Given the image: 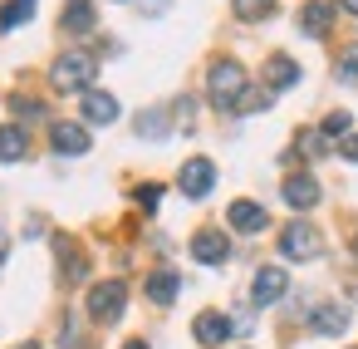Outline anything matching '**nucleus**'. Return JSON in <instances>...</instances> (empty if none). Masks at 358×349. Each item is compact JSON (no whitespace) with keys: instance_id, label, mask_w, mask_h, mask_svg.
<instances>
[{"instance_id":"obj_28","label":"nucleus","mask_w":358,"mask_h":349,"mask_svg":"<svg viewBox=\"0 0 358 349\" xmlns=\"http://www.w3.org/2000/svg\"><path fill=\"white\" fill-rule=\"evenodd\" d=\"M338 153H343V158H348V163H358V133H348V138H343V143H338Z\"/></svg>"},{"instance_id":"obj_19","label":"nucleus","mask_w":358,"mask_h":349,"mask_svg":"<svg viewBox=\"0 0 358 349\" xmlns=\"http://www.w3.org/2000/svg\"><path fill=\"white\" fill-rule=\"evenodd\" d=\"M25 20H35V0H6V11H0V30H15Z\"/></svg>"},{"instance_id":"obj_27","label":"nucleus","mask_w":358,"mask_h":349,"mask_svg":"<svg viewBox=\"0 0 358 349\" xmlns=\"http://www.w3.org/2000/svg\"><path fill=\"white\" fill-rule=\"evenodd\" d=\"M255 109H270V94H245L236 114H255Z\"/></svg>"},{"instance_id":"obj_2","label":"nucleus","mask_w":358,"mask_h":349,"mask_svg":"<svg viewBox=\"0 0 358 349\" xmlns=\"http://www.w3.org/2000/svg\"><path fill=\"white\" fill-rule=\"evenodd\" d=\"M206 89H211V104H216V109L236 114L241 99L250 94V79H245V69H241L236 60H216L211 74H206Z\"/></svg>"},{"instance_id":"obj_23","label":"nucleus","mask_w":358,"mask_h":349,"mask_svg":"<svg viewBox=\"0 0 358 349\" xmlns=\"http://www.w3.org/2000/svg\"><path fill=\"white\" fill-rule=\"evenodd\" d=\"M338 79H348V84H358V45H348V50L338 55Z\"/></svg>"},{"instance_id":"obj_5","label":"nucleus","mask_w":358,"mask_h":349,"mask_svg":"<svg viewBox=\"0 0 358 349\" xmlns=\"http://www.w3.org/2000/svg\"><path fill=\"white\" fill-rule=\"evenodd\" d=\"M285 290H289V275H285L280 266H260V271H255V285H250V300H255V305H275Z\"/></svg>"},{"instance_id":"obj_16","label":"nucleus","mask_w":358,"mask_h":349,"mask_svg":"<svg viewBox=\"0 0 358 349\" xmlns=\"http://www.w3.org/2000/svg\"><path fill=\"white\" fill-rule=\"evenodd\" d=\"M329 20H334V0H309L304 15H299V30H304V35H324Z\"/></svg>"},{"instance_id":"obj_4","label":"nucleus","mask_w":358,"mask_h":349,"mask_svg":"<svg viewBox=\"0 0 358 349\" xmlns=\"http://www.w3.org/2000/svg\"><path fill=\"white\" fill-rule=\"evenodd\" d=\"M280 251H285L289 261H314V256H319V231H314L309 221H289V226L280 231Z\"/></svg>"},{"instance_id":"obj_22","label":"nucleus","mask_w":358,"mask_h":349,"mask_svg":"<svg viewBox=\"0 0 358 349\" xmlns=\"http://www.w3.org/2000/svg\"><path fill=\"white\" fill-rule=\"evenodd\" d=\"M10 109H15L20 118H30V123H35V118H45V104H40V99H25V94H15V99H10Z\"/></svg>"},{"instance_id":"obj_26","label":"nucleus","mask_w":358,"mask_h":349,"mask_svg":"<svg viewBox=\"0 0 358 349\" xmlns=\"http://www.w3.org/2000/svg\"><path fill=\"white\" fill-rule=\"evenodd\" d=\"M157 202H162V187H157V182L138 187V207H143V212H157Z\"/></svg>"},{"instance_id":"obj_25","label":"nucleus","mask_w":358,"mask_h":349,"mask_svg":"<svg viewBox=\"0 0 358 349\" xmlns=\"http://www.w3.org/2000/svg\"><path fill=\"white\" fill-rule=\"evenodd\" d=\"M236 15L241 20H260V15H270V0H236Z\"/></svg>"},{"instance_id":"obj_12","label":"nucleus","mask_w":358,"mask_h":349,"mask_svg":"<svg viewBox=\"0 0 358 349\" xmlns=\"http://www.w3.org/2000/svg\"><path fill=\"white\" fill-rule=\"evenodd\" d=\"M265 84H270V89H294V84H299V64H294L289 55H270V60H265Z\"/></svg>"},{"instance_id":"obj_31","label":"nucleus","mask_w":358,"mask_h":349,"mask_svg":"<svg viewBox=\"0 0 358 349\" xmlns=\"http://www.w3.org/2000/svg\"><path fill=\"white\" fill-rule=\"evenodd\" d=\"M6 251H10V246H6V231H0V261H6Z\"/></svg>"},{"instance_id":"obj_29","label":"nucleus","mask_w":358,"mask_h":349,"mask_svg":"<svg viewBox=\"0 0 358 349\" xmlns=\"http://www.w3.org/2000/svg\"><path fill=\"white\" fill-rule=\"evenodd\" d=\"M343 11H348V15H358V0H343Z\"/></svg>"},{"instance_id":"obj_7","label":"nucleus","mask_w":358,"mask_h":349,"mask_svg":"<svg viewBox=\"0 0 358 349\" xmlns=\"http://www.w3.org/2000/svg\"><path fill=\"white\" fill-rule=\"evenodd\" d=\"M177 182H182V192L196 202V197H206V192H211V182H216V167H211L206 158H192V163H182V177H177Z\"/></svg>"},{"instance_id":"obj_8","label":"nucleus","mask_w":358,"mask_h":349,"mask_svg":"<svg viewBox=\"0 0 358 349\" xmlns=\"http://www.w3.org/2000/svg\"><path fill=\"white\" fill-rule=\"evenodd\" d=\"M50 148L64 153V158H84V153H89V133H84L79 123H55V128H50Z\"/></svg>"},{"instance_id":"obj_10","label":"nucleus","mask_w":358,"mask_h":349,"mask_svg":"<svg viewBox=\"0 0 358 349\" xmlns=\"http://www.w3.org/2000/svg\"><path fill=\"white\" fill-rule=\"evenodd\" d=\"M285 202H289L294 212H309V207L319 202V182H314L309 172H289V177H285Z\"/></svg>"},{"instance_id":"obj_18","label":"nucleus","mask_w":358,"mask_h":349,"mask_svg":"<svg viewBox=\"0 0 358 349\" xmlns=\"http://www.w3.org/2000/svg\"><path fill=\"white\" fill-rule=\"evenodd\" d=\"M177 285H182V280H177L172 271H152V275H148V300H152V305H172V300H177Z\"/></svg>"},{"instance_id":"obj_9","label":"nucleus","mask_w":358,"mask_h":349,"mask_svg":"<svg viewBox=\"0 0 358 349\" xmlns=\"http://www.w3.org/2000/svg\"><path fill=\"white\" fill-rule=\"evenodd\" d=\"M192 256H196L201 266H221V261H231V241H226L221 231H196V236H192Z\"/></svg>"},{"instance_id":"obj_20","label":"nucleus","mask_w":358,"mask_h":349,"mask_svg":"<svg viewBox=\"0 0 358 349\" xmlns=\"http://www.w3.org/2000/svg\"><path fill=\"white\" fill-rule=\"evenodd\" d=\"M138 133H143V138H167V109L138 114Z\"/></svg>"},{"instance_id":"obj_1","label":"nucleus","mask_w":358,"mask_h":349,"mask_svg":"<svg viewBox=\"0 0 358 349\" xmlns=\"http://www.w3.org/2000/svg\"><path fill=\"white\" fill-rule=\"evenodd\" d=\"M94 74H99V60L89 50H64L55 60V69H50V84L59 94H89L94 89Z\"/></svg>"},{"instance_id":"obj_3","label":"nucleus","mask_w":358,"mask_h":349,"mask_svg":"<svg viewBox=\"0 0 358 349\" xmlns=\"http://www.w3.org/2000/svg\"><path fill=\"white\" fill-rule=\"evenodd\" d=\"M123 305H128V285H123V280H103V285L89 290V315H94L99 324H113V320L123 315Z\"/></svg>"},{"instance_id":"obj_6","label":"nucleus","mask_w":358,"mask_h":349,"mask_svg":"<svg viewBox=\"0 0 358 349\" xmlns=\"http://www.w3.org/2000/svg\"><path fill=\"white\" fill-rule=\"evenodd\" d=\"M241 324L231 320V315H221V310H201L196 315V324H192V334L201 339V344H221V339H231Z\"/></svg>"},{"instance_id":"obj_15","label":"nucleus","mask_w":358,"mask_h":349,"mask_svg":"<svg viewBox=\"0 0 358 349\" xmlns=\"http://www.w3.org/2000/svg\"><path fill=\"white\" fill-rule=\"evenodd\" d=\"M25 153H30V133L20 123H6L0 128V163H20Z\"/></svg>"},{"instance_id":"obj_24","label":"nucleus","mask_w":358,"mask_h":349,"mask_svg":"<svg viewBox=\"0 0 358 349\" xmlns=\"http://www.w3.org/2000/svg\"><path fill=\"white\" fill-rule=\"evenodd\" d=\"M348 128H353L348 114H329V118H324V138H348Z\"/></svg>"},{"instance_id":"obj_14","label":"nucleus","mask_w":358,"mask_h":349,"mask_svg":"<svg viewBox=\"0 0 358 349\" xmlns=\"http://www.w3.org/2000/svg\"><path fill=\"white\" fill-rule=\"evenodd\" d=\"M309 324H314L319 334H343V329H348V310H343V305H314V310H309Z\"/></svg>"},{"instance_id":"obj_21","label":"nucleus","mask_w":358,"mask_h":349,"mask_svg":"<svg viewBox=\"0 0 358 349\" xmlns=\"http://www.w3.org/2000/svg\"><path fill=\"white\" fill-rule=\"evenodd\" d=\"M59 261H64V280H84V275H89V261H84L69 241H59Z\"/></svg>"},{"instance_id":"obj_32","label":"nucleus","mask_w":358,"mask_h":349,"mask_svg":"<svg viewBox=\"0 0 358 349\" xmlns=\"http://www.w3.org/2000/svg\"><path fill=\"white\" fill-rule=\"evenodd\" d=\"M15 349H40V344H35V339H25V344H15Z\"/></svg>"},{"instance_id":"obj_13","label":"nucleus","mask_w":358,"mask_h":349,"mask_svg":"<svg viewBox=\"0 0 358 349\" xmlns=\"http://www.w3.org/2000/svg\"><path fill=\"white\" fill-rule=\"evenodd\" d=\"M113 118H118V99L103 89H89L84 94V123H113Z\"/></svg>"},{"instance_id":"obj_30","label":"nucleus","mask_w":358,"mask_h":349,"mask_svg":"<svg viewBox=\"0 0 358 349\" xmlns=\"http://www.w3.org/2000/svg\"><path fill=\"white\" fill-rule=\"evenodd\" d=\"M123 349H148V344H143V339H128V344H123Z\"/></svg>"},{"instance_id":"obj_17","label":"nucleus","mask_w":358,"mask_h":349,"mask_svg":"<svg viewBox=\"0 0 358 349\" xmlns=\"http://www.w3.org/2000/svg\"><path fill=\"white\" fill-rule=\"evenodd\" d=\"M64 30L69 35H89L94 30V0H69L64 6Z\"/></svg>"},{"instance_id":"obj_11","label":"nucleus","mask_w":358,"mask_h":349,"mask_svg":"<svg viewBox=\"0 0 358 349\" xmlns=\"http://www.w3.org/2000/svg\"><path fill=\"white\" fill-rule=\"evenodd\" d=\"M226 217H231V226H236V231H265V221H270V217H265V207H260V202H245V197H241V202H231V207H226Z\"/></svg>"}]
</instances>
